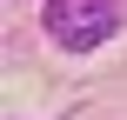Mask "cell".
<instances>
[{
	"label": "cell",
	"mask_w": 127,
	"mask_h": 120,
	"mask_svg": "<svg viewBox=\"0 0 127 120\" xmlns=\"http://www.w3.org/2000/svg\"><path fill=\"white\" fill-rule=\"evenodd\" d=\"M47 40L60 53H94L114 27H121V0H47Z\"/></svg>",
	"instance_id": "cell-1"
}]
</instances>
